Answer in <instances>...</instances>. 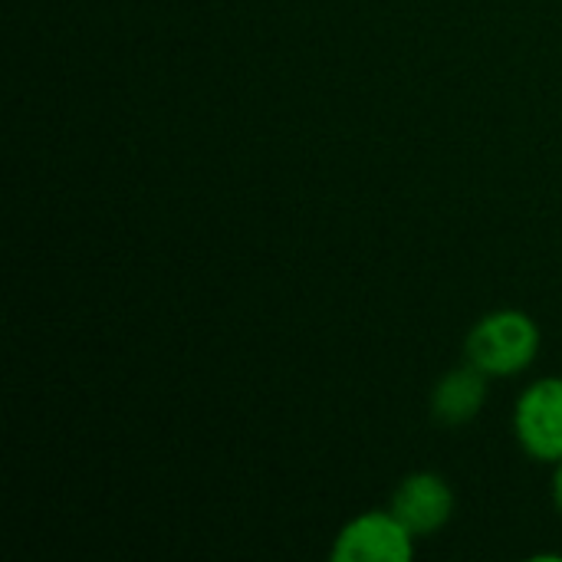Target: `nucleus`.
Instances as JSON below:
<instances>
[{"instance_id":"f257e3e1","label":"nucleus","mask_w":562,"mask_h":562,"mask_svg":"<svg viewBox=\"0 0 562 562\" xmlns=\"http://www.w3.org/2000/svg\"><path fill=\"white\" fill-rule=\"evenodd\" d=\"M543 346L540 323L524 310H494L481 316L464 339V362L481 369L487 379L524 375Z\"/></svg>"},{"instance_id":"f03ea898","label":"nucleus","mask_w":562,"mask_h":562,"mask_svg":"<svg viewBox=\"0 0 562 562\" xmlns=\"http://www.w3.org/2000/svg\"><path fill=\"white\" fill-rule=\"evenodd\" d=\"M514 438L520 451L547 468L562 461V375L530 382L514 405Z\"/></svg>"},{"instance_id":"7ed1b4c3","label":"nucleus","mask_w":562,"mask_h":562,"mask_svg":"<svg viewBox=\"0 0 562 562\" xmlns=\"http://www.w3.org/2000/svg\"><path fill=\"white\" fill-rule=\"evenodd\" d=\"M418 537L392 514V507L366 510L342 524L333 540V562H412Z\"/></svg>"},{"instance_id":"20e7f679","label":"nucleus","mask_w":562,"mask_h":562,"mask_svg":"<svg viewBox=\"0 0 562 562\" xmlns=\"http://www.w3.org/2000/svg\"><path fill=\"white\" fill-rule=\"evenodd\" d=\"M389 507L418 540H428L451 524L454 487L438 471H415V474L402 477Z\"/></svg>"},{"instance_id":"39448f33","label":"nucleus","mask_w":562,"mask_h":562,"mask_svg":"<svg viewBox=\"0 0 562 562\" xmlns=\"http://www.w3.org/2000/svg\"><path fill=\"white\" fill-rule=\"evenodd\" d=\"M487 392H491V379L471 362H464L461 369L441 375L438 385L431 389V418L445 428H461L484 412Z\"/></svg>"},{"instance_id":"423d86ee","label":"nucleus","mask_w":562,"mask_h":562,"mask_svg":"<svg viewBox=\"0 0 562 562\" xmlns=\"http://www.w3.org/2000/svg\"><path fill=\"white\" fill-rule=\"evenodd\" d=\"M553 504H557V510L562 514V461L553 468Z\"/></svg>"}]
</instances>
